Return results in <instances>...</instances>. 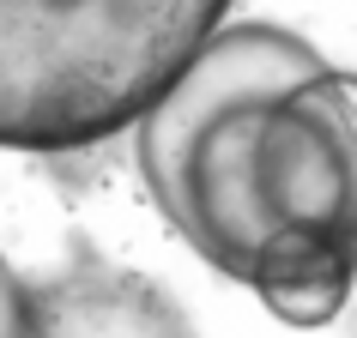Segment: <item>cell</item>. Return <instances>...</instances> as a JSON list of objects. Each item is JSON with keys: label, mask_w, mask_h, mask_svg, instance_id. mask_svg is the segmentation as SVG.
Wrapping results in <instances>:
<instances>
[{"label": "cell", "mask_w": 357, "mask_h": 338, "mask_svg": "<svg viewBox=\"0 0 357 338\" xmlns=\"http://www.w3.org/2000/svg\"><path fill=\"white\" fill-rule=\"evenodd\" d=\"M139 175L236 284L279 242L357 254V73L284 24H225L139 121Z\"/></svg>", "instance_id": "1"}, {"label": "cell", "mask_w": 357, "mask_h": 338, "mask_svg": "<svg viewBox=\"0 0 357 338\" xmlns=\"http://www.w3.org/2000/svg\"><path fill=\"white\" fill-rule=\"evenodd\" d=\"M218 24V0H0V145L85 151L139 127Z\"/></svg>", "instance_id": "2"}, {"label": "cell", "mask_w": 357, "mask_h": 338, "mask_svg": "<svg viewBox=\"0 0 357 338\" xmlns=\"http://www.w3.org/2000/svg\"><path fill=\"white\" fill-rule=\"evenodd\" d=\"M31 296L43 338H194L182 308L146 272L97 260L91 248H79V260L49 284H31Z\"/></svg>", "instance_id": "3"}, {"label": "cell", "mask_w": 357, "mask_h": 338, "mask_svg": "<svg viewBox=\"0 0 357 338\" xmlns=\"http://www.w3.org/2000/svg\"><path fill=\"white\" fill-rule=\"evenodd\" d=\"M357 284V254L333 242H279L266 248L248 290L284 320V326H327L351 302Z\"/></svg>", "instance_id": "4"}, {"label": "cell", "mask_w": 357, "mask_h": 338, "mask_svg": "<svg viewBox=\"0 0 357 338\" xmlns=\"http://www.w3.org/2000/svg\"><path fill=\"white\" fill-rule=\"evenodd\" d=\"M0 338H43V320H37V296L31 284L0 260Z\"/></svg>", "instance_id": "5"}]
</instances>
